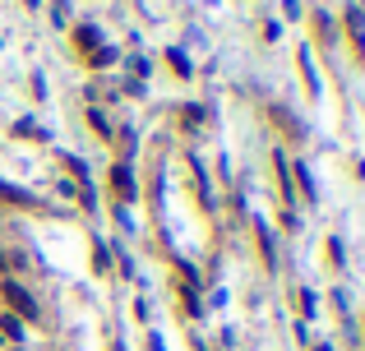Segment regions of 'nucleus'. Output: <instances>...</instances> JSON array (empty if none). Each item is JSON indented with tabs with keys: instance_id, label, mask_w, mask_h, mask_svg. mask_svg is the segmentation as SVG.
<instances>
[{
	"instance_id": "nucleus-1",
	"label": "nucleus",
	"mask_w": 365,
	"mask_h": 351,
	"mask_svg": "<svg viewBox=\"0 0 365 351\" xmlns=\"http://www.w3.org/2000/svg\"><path fill=\"white\" fill-rule=\"evenodd\" d=\"M5 300H10L19 314H37V305H33V296L23 291V286H5Z\"/></svg>"
}]
</instances>
